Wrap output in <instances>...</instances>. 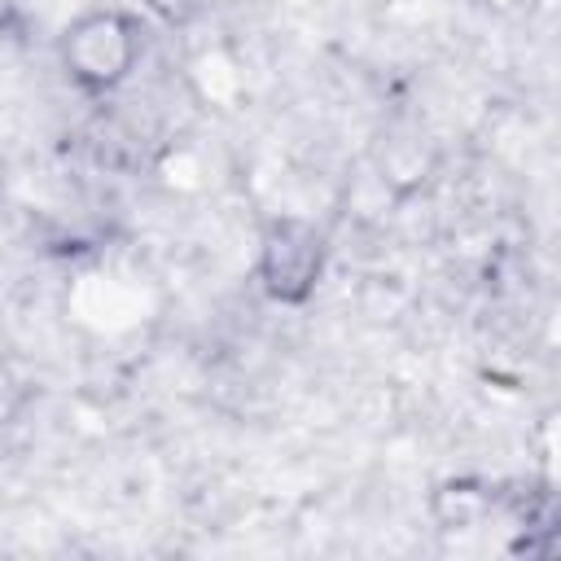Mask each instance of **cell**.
<instances>
[{
    "label": "cell",
    "mask_w": 561,
    "mask_h": 561,
    "mask_svg": "<svg viewBox=\"0 0 561 561\" xmlns=\"http://www.w3.org/2000/svg\"><path fill=\"white\" fill-rule=\"evenodd\" d=\"M66 57H70V66H75L79 79H88V83H114L131 66V31L114 13L88 18L70 35Z\"/></svg>",
    "instance_id": "6da1fadb"
},
{
    "label": "cell",
    "mask_w": 561,
    "mask_h": 561,
    "mask_svg": "<svg viewBox=\"0 0 561 561\" xmlns=\"http://www.w3.org/2000/svg\"><path fill=\"white\" fill-rule=\"evenodd\" d=\"M267 259H272V289L276 294H289V280L307 285L320 267V250L311 245V232L294 228V224H280V241L267 245Z\"/></svg>",
    "instance_id": "7a4b0ae2"
}]
</instances>
